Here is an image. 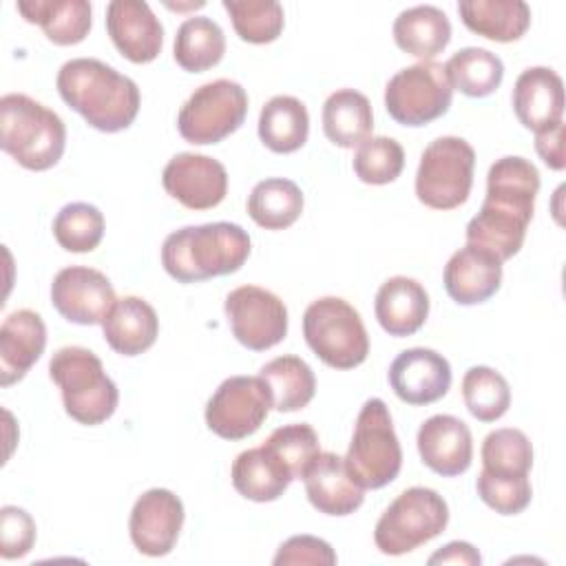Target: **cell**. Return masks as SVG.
Masks as SVG:
<instances>
[{
  "label": "cell",
  "mask_w": 566,
  "mask_h": 566,
  "mask_svg": "<svg viewBox=\"0 0 566 566\" xmlns=\"http://www.w3.org/2000/svg\"><path fill=\"white\" fill-rule=\"evenodd\" d=\"M374 312L389 336H411L429 316V294L416 279L391 276L378 287Z\"/></svg>",
  "instance_id": "obj_24"
},
{
  "label": "cell",
  "mask_w": 566,
  "mask_h": 566,
  "mask_svg": "<svg viewBox=\"0 0 566 566\" xmlns=\"http://www.w3.org/2000/svg\"><path fill=\"white\" fill-rule=\"evenodd\" d=\"M184 504L168 489H148L130 511L128 531L135 548L148 557H164L177 544L184 526Z\"/></svg>",
  "instance_id": "obj_15"
},
{
  "label": "cell",
  "mask_w": 566,
  "mask_h": 566,
  "mask_svg": "<svg viewBox=\"0 0 566 566\" xmlns=\"http://www.w3.org/2000/svg\"><path fill=\"white\" fill-rule=\"evenodd\" d=\"M513 111L520 124L533 133L557 126L564 115V82L548 66L522 71L513 86Z\"/></svg>",
  "instance_id": "obj_21"
},
{
  "label": "cell",
  "mask_w": 566,
  "mask_h": 566,
  "mask_svg": "<svg viewBox=\"0 0 566 566\" xmlns=\"http://www.w3.org/2000/svg\"><path fill=\"white\" fill-rule=\"evenodd\" d=\"M462 400L480 422L500 420L511 407V387L506 378L486 365L467 369L462 378Z\"/></svg>",
  "instance_id": "obj_36"
},
{
  "label": "cell",
  "mask_w": 566,
  "mask_h": 566,
  "mask_svg": "<svg viewBox=\"0 0 566 566\" xmlns=\"http://www.w3.org/2000/svg\"><path fill=\"white\" fill-rule=\"evenodd\" d=\"M475 150L455 135L433 139L420 155L416 172V197L433 210H453L462 206L473 186Z\"/></svg>",
  "instance_id": "obj_8"
},
{
  "label": "cell",
  "mask_w": 566,
  "mask_h": 566,
  "mask_svg": "<svg viewBox=\"0 0 566 566\" xmlns=\"http://www.w3.org/2000/svg\"><path fill=\"white\" fill-rule=\"evenodd\" d=\"M449 524L444 497L427 486L405 489L378 517L374 544L382 555H405L438 537Z\"/></svg>",
  "instance_id": "obj_7"
},
{
  "label": "cell",
  "mask_w": 566,
  "mask_h": 566,
  "mask_svg": "<svg viewBox=\"0 0 566 566\" xmlns=\"http://www.w3.org/2000/svg\"><path fill=\"white\" fill-rule=\"evenodd\" d=\"M60 97L102 133L128 128L139 113V88L128 77L95 57H75L60 66Z\"/></svg>",
  "instance_id": "obj_1"
},
{
  "label": "cell",
  "mask_w": 566,
  "mask_h": 566,
  "mask_svg": "<svg viewBox=\"0 0 566 566\" xmlns=\"http://www.w3.org/2000/svg\"><path fill=\"white\" fill-rule=\"evenodd\" d=\"M537 192V168L520 155H506L495 159L486 172V197L482 208L531 223Z\"/></svg>",
  "instance_id": "obj_17"
},
{
  "label": "cell",
  "mask_w": 566,
  "mask_h": 566,
  "mask_svg": "<svg viewBox=\"0 0 566 566\" xmlns=\"http://www.w3.org/2000/svg\"><path fill=\"white\" fill-rule=\"evenodd\" d=\"M453 99L444 66L427 60L400 69L385 86V108L400 126H427L442 117Z\"/></svg>",
  "instance_id": "obj_10"
},
{
  "label": "cell",
  "mask_w": 566,
  "mask_h": 566,
  "mask_svg": "<svg viewBox=\"0 0 566 566\" xmlns=\"http://www.w3.org/2000/svg\"><path fill=\"white\" fill-rule=\"evenodd\" d=\"M232 336L252 352L279 345L287 334V307L265 287H234L223 303Z\"/></svg>",
  "instance_id": "obj_12"
},
{
  "label": "cell",
  "mask_w": 566,
  "mask_h": 566,
  "mask_svg": "<svg viewBox=\"0 0 566 566\" xmlns=\"http://www.w3.org/2000/svg\"><path fill=\"white\" fill-rule=\"evenodd\" d=\"M310 135V115L301 99L292 95H274L259 115V139L272 153H294Z\"/></svg>",
  "instance_id": "obj_31"
},
{
  "label": "cell",
  "mask_w": 566,
  "mask_h": 566,
  "mask_svg": "<svg viewBox=\"0 0 566 566\" xmlns=\"http://www.w3.org/2000/svg\"><path fill=\"white\" fill-rule=\"evenodd\" d=\"M226 53L223 29L206 15L188 18L175 35V62L188 73H203L221 62Z\"/></svg>",
  "instance_id": "obj_32"
},
{
  "label": "cell",
  "mask_w": 566,
  "mask_h": 566,
  "mask_svg": "<svg viewBox=\"0 0 566 566\" xmlns=\"http://www.w3.org/2000/svg\"><path fill=\"white\" fill-rule=\"evenodd\" d=\"M164 190L188 210L217 208L228 192V172L221 161L199 153L175 155L161 172Z\"/></svg>",
  "instance_id": "obj_14"
},
{
  "label": "cell",
  "mask_w": 566,
  "mask_h": 566,
  "mask_svg": "<svg viewBox=\"0 0 566 566\" xmlns=\"http://www.w3.org/2000/svg\"><path fill=\"white\" fill-rule=\"evenodd\" d=\"M245 115V88L234 80L221 77L195 88L177 115V128L188 144H219L241 128Z\"/></svg>",
  "instance_id": "obj_9"
},
{
  "label": "cell",
  "mask_w": 566,
  "mask_h": 566,
  "mask_svg": "<svg viewBox=\"0 0 566 566\" xmlns=\"http://www.w3.org/2000/svg\"><path fill=\"white\" fill-rule=\"evenodd\" d=\"M115 301L108 276L95 268L71 265L53 276L51 303L69 323L102 325Z\"/></svg>",
  "instance_id": "obj_13"
},
{
  "label": "cell",
  "mask_w": 566,
  "mask_h": 566,
  "mask_svg": "<svg viewBox=\"0 0 566 566\" xmlns=\"http://www.w3.org/2000/svg\"><path fill=\"white\" fill-rule=\"evenodd\" d=\"M462 24L493 42H515L531 27V7L522 0H460Z\"/></svg>",
  "instance_id": "obj_28"
},
{
  "label": "cell",
  "mask_w": 566,
  "mask_h": 566,
  "mask_svg": "<svg viewBox=\"0 0 566 566\" xmlns=\"http://www.w3.org/2000/svg\"><path fill=\"white\" fill-rule=\"evenodd\" d=\"M352 166L363 184L385 186L400 177L405 168V150L394 137H367L356 148Z\"/></svg>",
  "instance_id": "obj_41"
},
{
  "label": "cell",
  "mask_w": 566,
  "mask_h": 566,
  "mask_svg": "<svg viewBox=\"0 0 566 566\" xmlns=\"http://www.w3.org/2000/svg\"><path fill=\"white\" fill-rule=\"evenodd\" d=\"M0 146L27 170L53 168L66 146V126L57 113L24 93L0 99Z\"/></svg>",
  "instance_id": "obj_3"
},
{
  "label": "cell",
  "mask_w": 566,
  "mask_h": 566,
  "mask_svg": "<svg viewBox=\"0 0 566 566\" xmlns=\"http://www.w3.org/2000/svg\"><path fill=\"white\" fill-rule=\"evenodd\" d=\"M15 9L57 46L80 44L93 24V9L86 0H18Z\"/></svg>",
  "instance_id": "obj_26"
},
{
  "label": "cell",
  "mask_w": 566,
  "mask_h": 566,
  "mask_svg": "<svg viewBox=\"0 0 566 566\" xmlns=\"http://www.w3.org/2000/svg\"><path fill=\"white\" fill-rule=\"evenodd\" d=\"M250 237L230 221L186 226L170 232L161 245V265L179 283L226 276L248 261Z\"/></svg>",
  "instance_id": "obj_2"
},
{
  "label": "cell",
  "mask_w": 566,
  "mask_h": 566,
  "mask_svg": "<svg viewBox=\"0 0 566 566\" xmlns=\"http://www.w3.org/2000/svg\"><path fill=\"white\" fill-rule=\"evenodd\" d=\"M303 336L310 349L334 369H354L369 354V336L363 318L340 296H323L307 305Z\"/></svg>",
  "instance_id": "obj_6"
},
{
  "label": "cell",
  "mask_w": 566,
  "mask_h": 566,
  "mask_svg": "<svg viewBox=\"0 0 566 566\" xmlns=\"http://www.w3.org/2000/svg\"><path fill=\"white\" fill-rule=\"evenodd\" d=\"M35 544V522L20 506L0 509V555L2 559L24 557Z\"/></svg>",
  "instance_id": "obj_44"
},
{
  "label": "cell",
  "mask_w": 566,
  "mask_h": 566,
  "mask_svg": "<svg viewBox=\"0 0 566 566\" xmlns=\"http://www.w3.org/2000/svg\"><path fill=\"white\" fill-rule=\"evenodd\" d=\"M263 447L290 471L294 480H301L310 462L321 453L318 433L307 422H294L274 429Z\"/></svg>",
  "instance_id": "obj_42"
},
{
  "label": "cell",
  "mask_w": 566,
  "mask_h": 566,
  "mask_svg": "<svg viewBox=\"0 0 566 566\" xmlns=\"http://www.w3.org/2000/svg\"><path fill=\"white\" fill-rule=\"evenodd\" d=\"M230 478L237 493L252 502L279 500L294 480L263 444L241 451L232 462Z\"/></svg>",
  "instance_id": "obj_29"
},
{
  "label": "cell",
  "mask_w": 566,
  "mask_h": 566,
  "mask_svg": "<svg viewBox=\"0 0 566 566\" xmlns=\"http://www.w3.org/2000/svg\"><path fill=\"white\" fill-rule=\"evenodd\" d=\"M49 376L62 391L66 416L75 422L95 427L115 413L117 385L91 349L80 345L57 349L49 360Z\"/></svg>",
  "instance_id": "obj_4"
},
{
  "label": "cell",
  "mask_w": 566,
  "mask_h": 566,
  "mask_svg": "<svg viewBox=\"0 0 566 566\" xmlns=\"http://www.w3.org/2000/svg\"><path fill=\"white\" fill-rule=\"evenodd\" d=\"M444 73L449 77L451 88L460 91L462 95L486 97L495 93L497 86L502 84L504 64L489 49L467 46L447 60Z\"/></svg>",
  "instance_id": "obj_35"
},
{
  "label": "cell",
  "mask_w": 566,
  "mask_h": 566,
  "mask_svg": "<svg viewBox=\"0 0 566 566\" xmlns=\"http://www.w3.org/2000/svg\"><path fill=\"white\" fill-rule=\"evenodd\" d=\"M338 562L334 548L314 535H294L285 539L272 564L274 566H292V564H312V566H334Z\"/></svg>",
  "instance_id": "obj_45"
},
{
  "label": "cell",
  "mask_w": 566,
  "mask_h": 566,
  "mask_svg": "<svg viewBox=\"0 0 566 566\" xmlns=\"http://www.w3.org/2000/svg\"><path fill=\"white\" fill-rule=\"evenodd\" d=\"M232 27L243 42L270 44L285 24L283 7L276 0H223Z\"/></svg>",
  "instance_id": "obj_39"
},
{
  "label": "cell",
  "mask_w": 566,
  "mask_h": 566,
  "mask_svg": "<svg viewBox=\"0 0 566 566\" xmlns=\"http://www.w3.org/2000/svg\"><path fill=\"white\" fill-rule=\"evenodd\" d=\"M259 376L270 387L272 409L281 413H290L307 407L316 394L314 371L298 356L272 358L261 367Z\"/></svg>",
  "instance_id": "obj_33"
},
{
  "label": "cell",
  "mask_w": 566,
  "mask_h": 566,
  "mask_svg": "<svg viewBox=\"0 0 566 566\" xmlns=\"http://www.w3.org/2000/svg\"><path fill=\"white\" fill-rule=\"evenodd\" d=\"M442 283L458 305L484 303L502 285V261L491 252L467 243L447 261Z\"/></svg>",
  "instance_id": "obj_22"
},
{
  "label": "cell",
  "mask_w": 566,
  "mask_h": 566,
  "mask_svg": "<svg viewBox=\"0 0 566 566\" xmlns=\"http://www.w3.org/2000/svg\"><path fill=\"white\" fill-rule=\"evenodd\" d=\"M53 237L66 252H93L104 237V214L86 201L66 203L53 219Z\"/></svg>",
  "instance_id": "obj_40"
},
{
  "label": "cell",
  "mask_w": 566,
  "mask_h": 566,
  "mask_svg": "<svg viewBox=\"0 0 566 566\" xmlns=\"http://www.w3.org/2000/svg\"><path fill=\"white\" fill-rule=\"evenodd\" d=\"M394 394L413 407L440 400L451 387L449 360L427 347H411L400 352L387 371Z\"/></svg>",
  "instance_id": "obj_16"
},
{
  "label": "cell",
  "mask_w": 566,
  "mask_h": 566,
  "mask_svg": "<svg viewBox=\"0 0 566 566\" xmlns=\"http://www.w3.org/2000/svg\"><path fill=\"white\" fill-rule=\"evenodd\" d=\"M535 150L542 161L553 170H564L566 155H564V122L557 126L535 133Z\"/></svg>",
  "instance_id": "obj_46"
},
{
  "label": "cell",
  "mask_w": 566,
  "mask_h": 566,
  "mask_svg": "<svg viewBox=\"0 0 566 566\" xmlns=\"http://www.w3.org/2000/svg\"><path fill=\"white\" fill-rule=\"evenodd\" d=\"M106 31L115 49L135 64H148L161 53L164 27L144 0L108 2Z\"/></svg>",
  "instance_id": "obj_18"
},
{
  "label": "cell",
  "mask_w": 566,
  "mask_h": 566,
  "mask_svg": "<svg viewBox=\"0 0 566 566\" xmlns=\"http://www.w3.org/2000/svg\"><path fill=\"white\" fill-rule=\"evenodd\" d=\"M475 489L480 500L500 515L522 513L533 497L528 475L509 478V475H493V473L480 471L475 480Z\"/></svg>",
  "instance_id": "obj_43"
},
{
  "label": "cell",
  "mask_w": 566,
  "mask_h": 566,
  "mask_svg": "<svg viewBox=\"0 0 566 566\" xmlns=\"http://www.w3.org/2000/svg\"><path fill=\"white\" fill-rule=\"evenodd\" d=\"M303 212V192L292 179L270 177L259 181L248 197L250 219L265 230H285Z\"/></svg>",
  "instance_id": "obj_34"
},
{
  "label": "cell",
  "mask_w": 566,
  "mask_h": 566,
  "mask_svg": "<svg viewBox=\"0 0 566 566\" xmlns=\"http://www.w3.org/2000/svg\"><path fill=\"white\" fill-rule=\"evenodd\" d=\"M526 228L528 223L520 219L480 208V212L467 223V243L491 252L504 263L520 252Z\"/></svg>",
  "instance_id": "obj_37"
},
{
  "label": "cell",
  "mask_w": 566,
  "mask_h": 566,
  "mask_svg": "<svg viewBox=\"0 0 566 566\" xmlns=\"http://www.w3.org/2000/svg\"><path fill=\"white\" fill-rule=\"evenodd\" d=\"M345 467L363 489H382L398 478L402 449L385 400L369 398L360 407Z\"/></svg>",
  "instance_id": "obj_5"
},
{
  "label": "cell",
  "mask_w": 566,
  "mask_h": 566,
  "mask_svg": "<svg viewBox=\"0 0 566 566\" xmlns=\"http://www.w3.org/2000/svg\"><path fill=\"white\" fill-rule=\"evenodd\" d=\"M391 33L400 51L427 62L442 53L451 42V22L442 9L418 4L398 13Z\"/></svg>",
  "instance_id": "obj_27"
},
{
  "label": "cell",
  "mask_w": 566,
  "mask_h": 566,
  "mask_svg": "<svg viewBox=\"0 0 566 566\" xmlns=\"http://www.w3.org/2000/svg\"><path fill=\"white\" fill-rule=\"evenodd\" d=\"M46 347V327L38 312L15 310L0 327V385L9 387L27 376Z\"/></svg>",
  "instance_id": "obj_23"
},
{
  "label": "cell",
  "mask_w": 566,
  "mask_h": 566,
  "mask_svg": "<svg viewBox=\"0 0 566 566\" xmlns=\"http://www.w3.org/2000/svg\"><path fill=\"white\" fill-rule=\"evenodd\" d=\"M305 493L310 504L325 515L345 517L360 509L365 489L349 475L345 458L321 451L303 473Z\"/></svg>",
  "instance_id": "obj_20"
},
{
  "label": "cell",
  "mask_w": 566,
  "mask_h": 566,
  "mask_svg": "<svg viewBox=\"0 0 566 566\" xmlns=\"http://www.w3.org/2000/svg\"><path fill=\"white\" fill-rule=\"evenodd\" d=\"M424 467L442 478L462 475L473 460V438L467 422L449 413L427 418L416 436Z\"/></svg>",
  "instance_id": "obj_19"
},
{
  "label": "cell",
  "mask_w": 566,
  "mask_h": 566,
  "mask_svg": "<svg viewBox=\"0 0 566 566\" xmlns=\"http://www.w3.org/2000/svg\"><path fill=\"white\" fill-rule=\"evenodd\" d=\"M272 409V394L261 376H230L206 405L208 429L223 440H243L259 431Z\"/></svg>",
  "instance_id": "obj_11"
},
{
  "label": "cell",
  "mask_w": 566,
  "mask_h": 566,
  "mask_svg": "<svg viewBox=\"0 0 566 566\" xmlns=\"http://www.w3.org/2000/svg\"><path fill=\"white\" fill-rule=\"evenodd\" d=\"M533 467V447L524 431L502 427L491 431L482 442V471L493 475L522 478Z\"/></svg>",
  "instance_id": "obj_38"
},
{
  "label": "cell",
  "mask_w": 566,
  "mask_h": 566,
  "mask_svg": "<svg viewBox=\"0 0 566 566\" xmlns=\"http://www.w3.org/2000/svg\"><path fill=\"white\" fill-rule=\"evenodd\" d=\"M104 340L122 356H139L150 349L159 334V318L153 305L139 296H122L102 323Z\"/></svg>",
  "instance_id": "obj_25"
},
{
  "label": "cell",
  "mask_w": 566,
  "mask_h": 566,
  "mask_svg": "<svg viewBox=\"0 0 566 566\" xmlns=\"http://www.w3.org/2000/svg\"><path fill=\"white\" fill-rule=\"evenodd\" d=\"M429 564H464V566H480L482 557L478 553V548L469 542H449L447 546H442L440 551H436L429 557Z\"/></svg>",
  "instance_id": "obj_47"
},
{
  "label": "cell",
  "mask_w": 566,
  "mask_h": 566,
  "mask_svg": "<svg viewBox=\"0 0 566 566\" xmlns=\"http://www.w3.org/2000/svg\"><path fill=\"white\" fill-rule=\"evenodd\" d=\"M374 130V113L367 95L354 88L334 91L323 104V133L340 146H360Z\"/></svg>",
  "instance_id": "obj_30"
}]
</instances>
